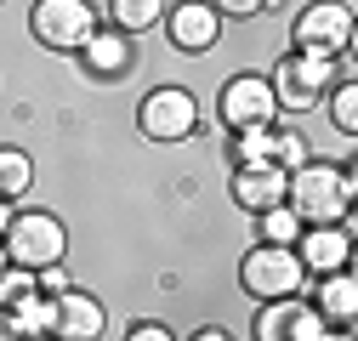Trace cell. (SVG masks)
Here are the masks:
<instances>
[{"label": "cell", "instance_id": "1", "mask_svg": "<svg viewBox=\"0 0 358 341\" xmlns=\"http://www.w3.org/2000/svg\"><path fill=\"white\" fill-rule=\"evenodd\" d=\"M352 199H358V177H352V165H336V159H307L285 182V205L301 217V228L347 222Z\"/></svg>", "mask_w": 358, "mask_h": 341}, {"label": "cell", "instance_id": "2", "mask_svg": "<svg viewBox=\"0 0 358 341\" xmlns=\"http://www.w3.org/2000/svg\"><path fill=\"white\" fill-rule=\"evenodd\" d=\"M336 80H352V57H324V52H285L273 63V74H267V85H273V103L290 108V114H307L319 108L324 92Z\"/></svg>", "mask_w": 358, "mask_h": 341}, {"label": "cell", "instance_id": "3", "mask_svg": "<svg viewBox=\"0 0 358 341\" xmlns=\"http://www.w3.org/2000/svg\"><path fill=\"white\" fill-rule=\"evenodd\" d=\"M239 284L256 302H279V296H301L307 268H301L296 245H250L239 262Z\"/></svg>", "mask_w": 358, "mask_h": 341}, {"label": "cell", "instance_id": "4", "mask_svg": "<svg viewBox=\"0 0 358 341\" xmlns=\"http://www.w3.org/2000/svg\"><path fill=\"white\" fill-rule=\"evenodd\" d=\"M6 256L17 268H52L69 256V228L57 210H12V228H6Z\"/></svg>", "mask_w": 358, "mask_h": 341}, {"label": "cell", "instance_id": "5", "mask_svg": "<svg viewBox=\"0 0 358 341\" xmlns=\"http://www.w3.org/2000/svg\"><path fill=\"white\" fill-rule=\"evenodd\" d=\"M216 119L228 125V137L234 131H267V125L279 119V103H273L267 74H256V68L228 74V85H222V97H216Z\"/></svg>", "mask_w": 358, "mask_h": 341}, {"label": "cell", "instance_id": "6", "mask_svg": "<svg viewBox=\"0 0 358 341\" xmlns=\"http://www.w3.org/2000/svg\"><path fill=\"white\" fill-rule=\"evenodd\" d=\"M137 131L148 143H188L199 131V103L188 85H154L137 103Z\"/></svg>", "mask_w": 358, "mask_h": 341}, {"label": "cell", "instance_id": "7", "mask_svg": "<svg viewBox=\"0 0 358 341\" xmlns=\"http://www.w3.org/2000/svg\"><path fill=\"white\" fill-rule=\"evenodd\" d=\"M29 34H34L46 52H69V57H74L85 40L97 34V12H92V0H34Z\"/></svg>", "mask_w": 358, "mask_h": 341}, {"label": "cell", "instance_id": "8", "mask_svg": "<svg viewBox=\"0 0 358 341\" xmlns=\"http://www.w3.org/2000/svg\"><path fill=\"white\" fill-rule=\"evenodd\" d=\"M296 52H324V57H347L352 52V34L358 17L347 0H313L307 12H296Z\"/></svg>", "mask_w": 358, "mask_h": 341}, {"label": "cell", "instance_id": "9", "mask_svg": "<svg viewBox=\"0 0 358 341\" xmlns=\"http://www.w3.org/2000/svg\"><path fill=\"white\" fill-rule=\"evenodd\" d=\"M250 335L256 341H324L330 324L313 313V302H301V296H279V302H262L256 307Z\"/></svg>", "mask_w": 358, "mask_h": 341}, {"label": "cell", "instance_id": "10", "mask_svg": "<svg viewBox=\"0 0 358 341\" xmlns=\"http://www.w3.org/2000/svg\"><path fill=\"white\" fill-rule=\"evenodd\" d=\"M165 34L176 52H210L222 40V17L210 0H176V6H165Z\"/></svg>", "mask_w": 358, "mask_h": 341}, {"label": "cell", "instance_id": "11", "mask_svg": "<svg viewBox=\"0 0 358 341\" xmlns=\"http://www.w3.org/2000/svg\"><path fill=\"white\" fill-rule=\"evenodd\" d=\"M296 256H301L307 279L336 273V268H347V262H352V228H347V222H319V228H301Z\"/></svg>", "mask_w": 358, "mask_h": 341}, {"label": "cell", "instance_id": "12", "mask_svg": "<svg viewBox=\"0 0 358 341\" xmlns=\"http://www.w3.org/2000/svg\"><path fill=\"white\" fill-rule=\"evenodd\" d=\"M103 324H108V313H103V302L92 290L52 296V341H97Z\"/></svg>", "mask_w": 358, "mask_h": 341}, {"label": "cell", "instance_id": "13", "mask_svg": "<svg viewBox=\"0 0 358 341\" xmlns=\"http://www.w3.org/2000/svg\"><path fill=\"white\" fill-rule=\"evenodd\" d=\"M285 182H290V170H279V165L256 159V165H239V170H234L228 194H234V205H239V210H250V217H262V210L285 205Z\"/></svg>", "mask_w": 358, "mask_h": 341}, {"label": "cell", "instance_id": "14", "mask_svg": "<svg viewBox=\"0 0 358 341\" xmlns=\"http://www.w3.org/2000/svg\"><path fill=\"white\" fill-rule=\"evenodd\" d=\"M74 57H80V68L92 80H120L131 63H137V46H131V34H120L114 23H97V34L85 40Z\"/></svg>", "mask_w": 358, "mask_h": 341}, {"label": "cell", "instance_id": "15", "mask_svg": "<svg viewBox=\"0 0 358 341\" xmlns=\"http://www.w3.org/2000/svg\"><path fill=\"white\" fill-rule=\"evenodd\" d=\"M313 313H319L330 330H347L352 319H358V279H352V268H336V273H319L313 279Z\"/></svg>", "mask_w": 358, "mask_h": 341}, {"label": "cell", "instance_id": "16", "mask_svg": "<svg viewBox=\"0 0 358 341\" xmlns=\"http://www.w3.org/2000/svg\"><path fill=\"white\" fill-rule=\"evenodd\" d=\"M165 6L171 0H114V29L120 34H148V29H159L165 23Z\"/></svg>", "mask_w": 358, "mask_h": 341}, {"label": "cell", "instance_id": "17", "mask_svg": "<svg viewBox=\"0 0 358 341\" xmlns=\"http://www.w3.org/2000/svg\"><path fill=\"white\" fill-rule=\"evenodd\" d=\"M307 159H313V148H307L301 131H290V125H267V165H279V170H301Z\"/></svg>", "mask_w": 358, "mask_h": 341}, {"label": "cell", "instance_id": "18", "mask_svg": "<svg viewBox=\"0 0 358 341\" xmlns=\"http://www.w3.org/2000/svg\"><path fill=\"white\" fill-rule=\"evenodd\" d=\"M34 188V159L23 154V148H6V143H0V199H23Z\"/></svg>", "mask_w": 358, "mask_h": 341}, {"label": "cell", "instance_id": "19", "mask_svg": "<svg viewBox=\"0 0 358 341\" xmlns=\"http://www.w3.org/2000/svg\"><path fill=\"white\" fill-rule=\"evenodd\" d=\"M17 341H52V296H29L23 307H12Z\"/></svg>", "mask_w": 358, "mask_h": 341}, {"label": "cell", "instance_id": "20", "mask_svg": "<svg viewBox=\"0 0 358 341\" xmlns=\"http://www.w3.org/2000/svg\"><path fill=\"white\" fill-rule=\"evenodd\" d=\"M256 245H296L301 239V217H296V210L290 205H273V210H262V217H256Z\"/></svg>", "mask_w": 358, "mask_h": 341}, {"label": "cell", "instance_id": "21", "mask_svg": "<svg viewBox=\"0 0 358 341\" xmlns=\"http://www.w3.org/2000/svg\"><path fill=\"white\" fill-rule=\"evenodd\" d=\"M29 296H40V284H34V268H17V262H6L0 268V307H23Z\"/></svg>", "mask_w": 358, "mask_h": 341}, {"label": "cell", "instance_id": "22", "mask_svg": "<svg viewBox=\"0 0 358 341\" xmlns=\"http://www.w3.org/2000/svg\"><path fill=\"white\" fill-rule=\"evenodd\" d=\"M330 119H336L341 137L358 131V80H336L330 85Z\"/></svg>", "mask_w": 358, "mask_h": 341}, {"label": "cell", "instance_id": "23", "mask_svg": "<svg viewBox=\"0 0 358 341\" xmlns=\"http://www.w3.org/2000/svg\"><path fill=\"white\" fill-rule=\"evenodd\" d=\"M256 159H267V131H234L228 137V165L239 170V165H256Z\"/></svg>", "mask_w": 358, "mask_h": 341}, {"label": "cell", "instance_id": "24", "mask_svg": "<svg viewBox=\"0 0 358 341\" xmlns=\"http://www.w3.org/2000/svg\"><path fill=\"white\" fill-rule=\"evenodd\" d=\"M210 6H216V17L222 23H245V17H256V12H267V0H210Z\"/></svg>", "mask_w": 358, "mask_h": 341}, {"label": "cell", "instance_id": "25", "mask_svg": "<svg viewBox=\"0 0 358 341\" xmlns=\"http://www.w3.org/2000/svg\"><path fill=\"white\" fill-rule=\"evenodd\" d=\"M34 284H40V296H63V290H74V279H69V268H63V262L40 268V273H34Z\"/></svg>", "mask_w": 358, "mask_h": 341}, {"label": "cell", "instance_id": "26", "mask_svg": "<svg viewBox=\"0 0 358 341\" xmlns=\"http://www.w3.org/2000/svg\"><path fill=\"white\" fill-rule=\"evenodd\" d=\"M125 341H176V330L159 324V319H143V324H131V330H125Z\"/></svg>", "mask_w": 358, "mask_h": 341}, {"label": "cell", "instance_id": "27", "mask_svg": "<svg viewBox=\"0 0 358 341\" xmlns=\"http://www.w3.org/2000/svg\"><path fill=\"white\" fill-rule=\"evenodd\" d=\"M188 341H234V335H228V330H216V324H205V330H194Z\"/></svg>", "mask_w": 358, "mask_h": 341}, {"label": "cell", "instance_id": "28", "mask_svg": "<svg viewBox=\"0 0 358 341\" xmlns=\"http://www.w3.org/2000/svg\"><path fill=\"white\" fill-rule=\"evenodd\" d=\"M0 341H17V330H12V313L0 307Z\"/></svg>", "mask_w": 358, "mask_h": 341}, {"label": "cell", "instance_id": "29", "mask_svg": "<svg viewBox=\"0 0 358 341\" xmlns=\"http://www.w3.org/2000/svg\"><path fill=\"white\" fill-rule=\"evenodd\" d=\"M6 228H12V199H0V239H6Z\"/></svg>", "mask_w": 358, "mask_h": 341}, {"label": "cell", "instance_id": "30", "mask_svg": "<svg viewBox=\"0 0 358 341\" xmlns=\"http://www.w3.org/2000/svg\"><path fill=\"white\" fill-rule=\"evenodd\" d=\"M324 341H352V330H330V335H324Z\"/></svg>", "mask_w": 358, "mask_h": 341}, {"label": "cell", "instance_id": "31", "mask_svg": "<svg viewBox=\"0 0 358 341\" xmlns=\"http://www.w3.org/2000/svg\"><path fill=\"white\" fill-rule=\"evenodd\" d=\"M6 262H12V256H6V239H0V268H6Z\"/></svg>", "mask_w": 358, "mask_h": 341}, {"label": "cell", "instance_id": "32", "mask_svg": "<svg viewBox=\"0 0 358 341\" xmlns=\"http://www.w3.org/2000/svg\"><path fill=\"white\" fill-rule=\"evenodd\" d=\"M267 6H279V0H267Z\"/></svg>", "mask_w": 358, "mask_h": 341}]
</instances>
